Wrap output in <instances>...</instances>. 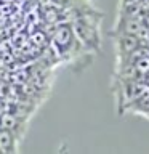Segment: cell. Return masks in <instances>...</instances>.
Returning <instances> with one entry per match:
<instances>
[{
	"mask_svg": "<svg viewBox=\"0 0 149 154\" xmlns=\"http://www.w3.org/2000/svg\"><path fill=\"white\" fill-rule=\"evenodd\" d=\"M51 45L55 48V53L58 55V58L62 61H72L75 58L82 56L84 53H87L84 47L80 45L71 23L58 24V27L55 29L51 37Z\"/></svg>",
	"mask_w": 149,
	"mask_h": 154,
	"instance_id": "1",
	"label": "cell"
},
{
	"mask_svg": "<svg viewBox=\"0 0 149 154\" xmlns=\"http://www.w3.org/2000/svg\"><path fill=\"white\" fill-rule=\"evenodd\" d=\"M0 154H18V138L0 128Z\"/></svg>",
	"mask_w": 149,
	"mask_h": 154,
	"instance_id": "2",
	"label": "cell"
},
{
	"mask_svg": "<svg viewBox=\"0 0 149 154\" xmlns=\"http://www.w3.org/2000/svg\"><path fill=\"white\" fill-rule=\"evenodd\" d=\"M0 128L7 130L11 135H14L18 140H19V135L18 132L19 130H24V124H21V120L18 119V116H13V114H3L0 117Z\"/></svg>",
	"mask_w": 149,
	"mask_h": 154,
	"instance_id": "3",
	"label": "cell"
}]
</instances>
